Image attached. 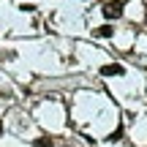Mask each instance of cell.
<instances>
[{"mask_svg":"<svg viewBox=\"0 0 147 147\" xmlns=\"http://www.w3.org/2000/svg\"><path fill=\"white\" fill-rule=\"evenodd\" d=\"M112 33H115V27H112V25H104V27L95 30V36H98V38H112Z\"/></svg>","mask_w":147,"mask_h":147,"instance_id":"3","label":"cell"},{"mask_svg":"<svg viewBox=\"0 0 147 147\" xmlns=\"http://www.w3.org/2000/svg\"><path fill=\"white\" fill-rule=\"evenodd\" d=\"M101 11H104V16H106V19H120V16H123V3H120V0L104 3V5H101Z\"/></svg>","mask_w":147,"mask_h":147,"instance_id":"1","label":"cell"},{"mask_svg":"<svg viewBox=\"0 0 147 147\" xmlns=\"http://www.w3.org/2000/svg\"><path fill=\"white\" fill-rule=\"evenodd\" d=\"M36 147H52V142H49V136H38L36 142H33Z\"/></svg>","mask_w":147,"mask_h":147,"instance_id":"4","label":"cell"},{"mask_svg":"<svg viewBox=\"0 0 147 147\" xmlns=\"http://www.w3.org/2000/svg\"><path fill=\"white\" fill-rule=\"evenodd\" d=\"M101 74H104V76H120V74H125V68H123L120 63H109V65L101 68Z\"/></svg>","mask_w":147,"mask_h":147,"instance_id":"2","label":"cell"}]
</instances>
